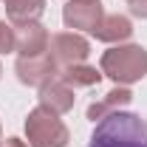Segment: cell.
Listing matches in <instances>:
<instances>
[{
    "instance_id": "cell-8",
    "label": "cell",
    "mask_w": 147,
    "mask_h": 147,
    "mask_svg": "<svg viewBox=\"0 0 147 147\" xmlns=\"http://www.w3.org/2000/svg\"><path fill=\"white\" fill-rule=\"evenodd\" d=\"M74 102H76V96H74V88L71 85H65L59 76L54 79H48L45 85H40V105L48 110H54V113H68L74 108Z\"/></svg>"
},
{
    "instance_id": "cell-16",
    "label": "cell",
    "mask_w": 147,
    "mask_h": 147,
    "mask_svg": "<svg viewBox=\"0 0 147 147\" xmlns=\"http://www.w3.org/2000/svg\"><path fill=\"white\" fill-rule=\"evenodd\" d=\"M0 76H3V65H0Z\"/></svg>"
},
{
    "instance_id": "cell-12",
    "label": "cell",
    "mask_w": 147,
    "mask_h": 147,
    "mask_svg": "<svg viewBox=\"0 0 147 147\" xmlns=\"http://www.w3.org/2000/svg\"><path fill=\"white\" fill-rule=\"evenodd\" d=\"M9 23H31L40 20L45 11V0H3Z\"/></svg>"
},
{
    "instance_id": "cell-3",
    "label": "cell",
    "mask_w": 147,
    "mask_h": 147,
    "mask_svg": "<svg viewBox=\"0 0 147 147\" xmlns=\"http://www.w3.org/2000/svg\"><path fill=\"white\" fill-rule=\"evenodd\" d=\"M26 139H28V147H68L71 133L59 119V113L37 105L26 116Z\"/></svg>"
},
{
    "instance_id": "cell-11",
    "label": "cell",
    "mask_w": 147,
    "mask_h": 147,
    "mask_svg": "<svg viewBox=\"0 0 147 147\" xmlns=\"http://www.w3.org/2000/svg\"><path fill=\"white\" fill-rule=\"evenodd\" d=\"M57 76H59L65 85H71L74 91H76V88H93V85L102 82V71H96L93 65H85V62H79V65H68V68H59Z\"/></svg>"
},
{
    "instance_id": "cell-13",
    "label": "cell",
    "mask_w": 147,
    "mask_h": 147,
    "mask_svg": "<svg viewBox=\"0 0 147 147\" xmlns=\"http://www.w3.org/2000/svg\"><path fill=\"white\" fill-rule=\"evenodd\" d=\"M9 51H17V31H14V23L0 20V54H9Z\"/></svg>"
},
{
    "instance_id": "cell-2",
    "label": "cell",
    "mask_w": 147,
    "mask_h": 147,
    "mask_svg": "<svg viewBox=\"0 0 147 147\" xmlns=\"http://www.w3.org/2000/svg\"><path fill=\"white\" fill-rule=\"evenodd\" d=\"M99 71H102V76L113 79L116 85H133L147 76V51L136 42L113 45L102 54Z\"/></svg>"
},
{
    "instance_id": "cell-10",
    "label": "cell",
    "mask_w": 147,
    "mask_h": 147,
    "mask_svg": "<svg viewBox=\"0 0 147 147\" xmlns=\"http://www.w3.org/2000/svg\"><path fill=\"white\" fill-rule=\"evenodd\" d=\"M91 34L96 37V40H102V42L116 45V42H125V40L133 37V23H130V17H125V14H105Z\"/></svg>"
},
{
    "instance_id": "cell-9",
    "label": "cell",
    "mask_w": 147,
    "mask_h": 147,
    "mask_svg": "<svg viewBox=\"0 0 147 147\" xmlns=\"http://www.w3.org/2000/svg\"><path fill=\"white\" fill-rule=\"evenodd\" d=\"M130 102H133V93L127 91V85H116V88H113V91H108L99 102H91V105H88V119L96 125L99 119H105V116L116 113V110L127 108Z\"/></svg>"
},
{
    "instance_id": "cell-5",
    "label": "cell",
    "mask_w": 147,
    "mask_h": 147,
    "mask_svg": "<svg viewBox=\"0 0 147 147\" xmlns=\"http://www.w3.org/2000/svg\"><path fill=\"white\" fill-rule=\"evenodd\" d=\"M14 74H17V79L23 85L40 88V85H45L48 79H54L59 74V65L54 62L51 51H45V54H37V57H17Z\"/></svg>"
},
{
    "instance_id": "cell-7",
    "label": "cell",
    "mask_w": 147,
    "mask_h": 147,
    "mask_svg": "<svg viewBox=\"0 0 147 147\" xmlns=\"http://www.w3.org/2000/svg\"><path fill=\"white\" fill-rule=\"evenodd\" d=\"M14 31H17V54L20 57L45 54L48 45H51V34H48V28H45L40 20H31V23H14Z\"/></svg>"
},
{
    "instance_id": "cell-17",
    "label": "cell",
    "mask_w": 147,
    "mask_h": 147,
    "mask_svg": "<svg viewBox=\"0 0 147 147\" xmlns=\"http://www.w3.org/2000/svg\"><path fill=\"white\" fill-rule=\"evenodd\" d=\"M0 133H3V130H0ZM0 142H3V139H0Z\"/></svg>"
},
{
    "instance_id": "cell-6",
    "label": "cell",
    "mask_w": 147,
    "mask_h": 147,
    "mask_svg": "<svg viewBox=\"0 0 147 147\" xmlns=\"http://www.w3.org/2000/svg\"><path fill=\"white\" fill-rule=\"evenodd\" d=\"M102 17H105V9L99 0H68L62 9V23L76 31H93Z\"/></svg>"
},
{
    "instance_id": "cell-1",
    "label": "cell",
    "mask_w": 147,
    "mask_h": 147,
    "mask_svg": "<svg viewBox=\"0 0 147 147\" xmlns=\"http://www.w3.org/2000/svg\"><path fill=\"white\" fill-rule=\"evenodd\" d=\"M88 147H147V122L139 113L116 110L96 122Z\"/></svg>"
},
{
    "instance_id": "cell-14",
    "label": "cell",
    "mask_w": 147,
    "mask_h": 147,
    "mask_svg": "<svg viewBox=\"0 0 147 147\" xmlns=\"http://www.w3.org/2000/svg\"><path fill=\"white\" fill-rule=\"evenodd\" d=\"M130 14L147 20V0H130Z\"/></svg>"
},
{
    "instance_id": "cell-4",
    "label": "cell",
    "mask_w": 147,
    "mask_h": 147,
    "mask_svg": "<svg viewBox=\"0 0 147 147\" xmlns=\"http://www.w3.org/2000/svg\"><path fill=\"white\" fill-rule=\"evenodd\" d=\"M48 51H51V57L59 68H68V65H79L91 57V42L76 31H59V34L51 37Z\"/></svg>"
},
{
    "instance_id": "cell-15",
    "label": "cell",
    "mask_w": 147,
    "mask_h": 147,
    "mask_svg": "<svg viewBox=\"0 0 147 147\" xmlns=\"http://www.w3.org/2000/svg\"><path fill=\"white\" fill-rule=\"evenodd\" d=\"M0 147H28L23 139H17V136H11V139H6V142H0Z\"/></svg>"
}]
</instances>
